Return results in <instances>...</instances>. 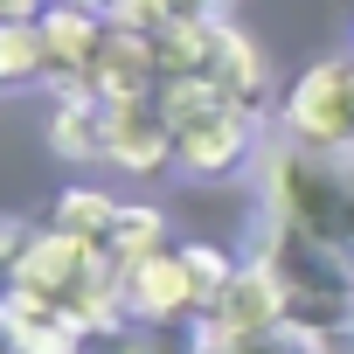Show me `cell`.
I'll return each instance as SVG.
<instances>
[{"label": "cell", "instance_id": "1", "mask_svg": "<svg viewBox=\"0 0 354 354\" xmlns=\"http://www.w3.org/2000/svg\"><path fill=\"white\" fill-rule=\"evenodd\" d=\"M264 209L354 264V146L278 139L264 153Z\"/></svg>", "mask_w": 354, "mask_h": 354}, {"label": "cell", "instance_id": "2", "mask_svg": "<svg viewBox=\"0 0 354 354\" xmlns=\"http://www.w3.org/2000/svg\"><path fill=\"white\" fill-rule=\"evenodd\" d=\"M285 132L313 146H354V56H326L292 84Z\"/></svg>", "mask_w": 354, "mask_h": 354}, {"label": "cell", "instance_id": "3", "mask_svg": "<svg viewBox=\"0 0 354 354\" xmlns=\"http://www.w3.org/2000/svg\"><path fill=\"white\" fill-rule=\"evenodd\" d=\"M209 319V340H243V333H271L292 319V299H285V278L271 271V257H250L223 278V292L202 306Z\"/></svg>", "mask_w": 354, "mask_h": 354}, {"label": "cell", "instance_id": "4", "mask_svg": "<svg viewBox=\"0 0 354 354\" xmlns=\"http://www.w3.org/2000/svg\"><path fill=\"white\" fill-rule=\"evenodd\" d=\"M250 146H257V111L250 104H223L202 125L174 132V167L195 174V181H216V174H236L250 160Z\"/></svg>", "mask_w": 354, "mask_h": 354}, {"label": "cell", "instance_id": "5", "mask_svg": "<svg viewBox=\"0 0 354 354\" xmlns=\"http://www.w3.org/2000/svg\"><path fill=\"white\" fill-rule=\"evenodd\" d=\"M42 35H49V77L63 91H84L91 84V63L111 35V21L97 8H84V0H49L42 8Z\"/></svg>", "mask_w": 354, "mask_h": 354}, {"label": "cell", "instance_id": "6", "mask_svg": "<svg viewBox=\"0 0 354 354\" xmlns=\"http://www.w3.org/2000/svg\"><path fill=\"white\" fill-rule=\"evenodd\" d=\"M118 299H125L132 319H181V313H202L181 250H153V257H139V264H118Z\"/></svg>", "mask_w": 354, "mask_h": 354}, {"label": "cell", "instance_id": "7", "mask_svg": "<svg viewBox=\"0 0 354 354\" xmlns=\"http://www.w3.org/2000/svg\"><path fill=\"white\" fill-rule=\"evenodd\" d=\"M160 84H167V70H160V35L111 28L104 49H97V63H91V84H84V91H97L104 104H125V97H153Z\"/></svg>", "mask_w": 354, "mask_h": 354}, {"label": "cell", "instance_id": "8", "mask_svg": "<svg viewBox=\"0 0 354 354\" xmlns=\"http://www.w3.org/2000/svg\"><path fill=\"white\" fill-rule=\"evenodd\" d=\"M104 118H111V146H104V160H111V167H125V174H153V167H167V160H174V125L160 118V104H153V97L104 104Z\"/></svg>", "mask_w": 354, "mask_h": 354}, {"label": "cell", "instance_id": "9", "mask_svg": "<svg viewBox=\"0 0 354 354\" xmlns=\"http://www.w3.org/2000/svg\"><path fill=\"white\" fill-rule=\"evenodd\" d=\"M56 153L63 160H104V146H111V118H104V97L97 91H63V104H56Z\"/></svg>", "mask_w": 354, "mask_h": 354}, {"label": "cell", "instance_id": "10", "mask_svg": "<svg viewBox=\"0 0 354 354\" xmlns=\"http://www.w3.org/2000/svg\"><path fill=\"white\" fill-rule=\"evenodd\" d=\"M153 104H160V118L174 125V132H188V125H202L209 111H223V104H236L216 77H167L160 91H153Z\"/></svg>", "mask_w": 354, "mask_h": 354}, {"label": "cell", "instance_id": "11", "mask_svg": "<svg viewBox=\"0 0 354 354\" xmlns=\"http://www.w3.org/2000/svg\"><path fill=\"white\" fill-rule=\"evenodd\" d=\"M209 77H216V84H223L236 104H250V111H257V104H264V91H271L257 42H250V35H236V28L223 35V56H216V70H209Z\"/></svg>", "mask_w": 354, "mask_h": 354}, {"label": "cell", "instance_id": "12", "mask_svg": "<svg viewBox=\"0 0 354 354\" xmlns=\"http://www.w3.org/2000/svg\"><path fill=\"white\" fill-rule=\"evenodd\" d=\"M28 77H49V35H42V15H28V21H0V84H28Z\"/></svg>", "mask_w": 354, "mask_h": 354}, {"label": "cell", "instance_id": "13", "mask_svg": "<svg viewBox=\"0 0 354 354\" xmlns=\"http://www.w3.org/2000/svg\"><path fill=\"white\" fill-rule=\"evenodd\" d=\"M160 236H167V216L160 209H118L111 230H104V250H111V264H139V257L160 250Z\"/></svg>", "mask_w": 354, "mask_h": 354}, {"label": "cell", "instance_id": "14", "mask_svg": "<svg viewBox=\"0 0 354 354\" xmlns=\"http://www.w3.org/2000/svg\"><path fill=\"white\" fill-rule=\"evenodd\" d=\"M319 347V333H306V326H271V333H243V340H209V354H313Z\"/></svg>", "mask_w": 354, "mask_h": 354}, {"label": "cell", "instance_id": "15", "mask_svg": "<svg viewBox=\"0 0 354 354\" xmlns=\"http://www.w3.org/2000/svg\"><path fill=\"white\" fill-rule=\"evenodd\" d=\"M111 216H118V202H111V195H97V188H70V195H63V209H56V223H63V230H77V236H104V230H111Z\"/></svg>", "mask_w": 354, "mask_h": 354}, {"label": "cell", "instance_id": "16", "mask_svg": "<svg viewBox=\"0 0 354 354\" xmlns=\"http://www.w3.org/2000/svg\"><path fill=\"white\" fill-rule=\"evenodd\" d=\"M181 264H188V285H195V299H202V306H209V299L223 292V278L236 271L216 243H181Z\"/></svg>", "mask_w": 354, "mask_h": 354}, {"label": "cell", "instance_id": "17", "mask_svg": "<svg viewBox=\"0 0 354 354\" xmlns=\"http://www.w3.org/2000/svg\"><path fill=\"white\" fill-rule=\"evenodd\" d=\"M174 21H223L230 15V0H167Z\"/></svg>", "mask_w": 354, "mask_h": 354}, {"label": "cell", "instance_id": "18", "mask_svg": "<svg viewBox=\"0 0 354 354\" xmlns=\"http://www.w3.org/2000/svg\"><path fill=\"white\" fill-rule=\"evenodd\" d=\"M15 257H21V230L0 223V299H8V278H15Z\"/></svg>", "mask_w": 354, "mask_h": 354}, {"label": "cell", "instance_id": "19", "mask_svg": "<svg viewBox=\"0 0 354 354\" xmlns=\"http://www.w3.org/2000/svg\"><path fill=\"white\" fill-rule=\"evenodd\" d=\"M313 354H354V326H333V333H319V347Z\"/></svg>", "mask_w": 354, "mask_h": 354}, {"label": "cell", "instance_id": "20", "mask_svg": "<svg viewBox=\"0 0 354 354\" xmlns=\"http://www.w3.org/2000/svg\"><path fill=\"white\" fill-rule=\"evenodd\" d=\"M84 8H97V15H111V0H84Z\"/></svg>", "mask_w": 354, "mask_h": 354}]
</instances>
